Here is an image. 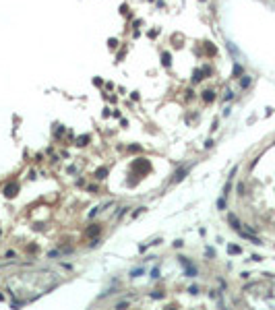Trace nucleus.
I'll return each instance as SVG.
<instances>
[{
  "label": "nucleus",
  "instance_id": "13",
  "mask_svg": "<svg viewBox=\"0 0 275 310\" xmlns=\"http://www.w3.org/2000/svg\"><path fill=\"white\" fill-rule=\"evenodd\" d=\"M151 277H153V279L159 277V269H153V271H151Z\"/></svg>",
  "mask_w": 275,
  "mask_h": 310
},
{
  "label": "nucleus",
  "instance_id": "2",
  "mask_svg": "<svg viewBox=\"0 0 275 310\" xmlns=\"http://www.w3.org/2000/svg\"><path fill=\"white\" fill-rule=\"evenodd\" d=\"M17 190H19V186H17V184H8V186L4 188V194H6L8 199H12V196L17 194Z\"/></svg>",
  "mask_w": 275,
  "mask_h": 310
},
{
  "label": "nucleus",
  "instance_id": "5",
  "mask_svg": "<svg viewBox=\"0 0 275 310\" xmlns=\"http://www.w3.org/2000/svg\"><path fill=\"white\" fill-rule=\"evenodd\" d=\"M161 62H164L166 66H170V54H168V52H164V54H161Z\"/></svg>",
  "mask_w": 275,
  "mask_h": 310
},
{
  "label": "nucleus",
  "instance_id": "7",
  "mask_svg": "<svg viewBox=\"0 0 275 310\" xmlns=\"http://www.w3.org/2000/svg\"><path fill=\"white\" fill-rule=\"evenodd\" d=\"M240 85H242V87H248V85H250V77H244V79L240 81Z\"/></svg>",
  "mask_w": 275,
  "mask_h": 310
},
{
  "label": "nucleus",
  "instance_id": "9",
  "mask_svg": "<svg viewBox=\"0 0 275 310\" xmlns=\"http://www.w3.org/2000/svg\"><path fill=\"white\" fill-rule=\"evenodd\" d=\"M97 178H106V168H101V170L97 172Z\"/></svg>",
  "mask_w": 275,
  "mask_h": 310
},
{
  "label": "nucleus",
  "instance_id": "4",
  "mask_svg": "<svg viewBox=\"0 0 275 310\" xmlns=\"http://www.w3.org/2000/svg\"><path fill=\"white\" fill-rule=\"evenodd\" d=\"M184 174H186V168H182V170H178V172H176V178H174V182H178V180H182V178H184Z\"/></svg>",
  "mask_w": 275,
  "mask_h": 310
},
{
  "label": "nucleus",
  "instance_id": "6",
  "mask_svg": "<svg viewBox=\"0 0 275 310\" xmlns=\"http://www.w3.org/2000/svg\"><path fill=\"white\" fill-rule=\"evenodd\" d=\"M213 97H215V95H213V91H205V93H203V99H205V101H211Z\"/></svg>",
  "mask_w": 275,
  "mask_h": 310
},
{
  "label": "nucleus",
  "instance_id": "11",
  "mask_svg": "<svg viewBox=\"0 0 275 310\" xmlns=\"http://www.w3.org/2000/svg\"><path fill=\"white\" fill-rule=\"evenodd\" d=\"M217 207H219V209H224V207H226V201H224V199H219V201H217Z\"/></svg>",
  "mask_w": 275,
  "mask_h": 310
},
{
  "label": "nucleus",
  "instance_id": "16",
  "mask_svg": "<svg viewBox=\"0 0 275 310\" xmlns=\"http://www.w3.org/2000/svg\"><path fill=\"white\" fill-rule=\"evenodd\" d=\"M118 45V40H110V48H116Z\"/></svg>",
  "mask_w": 275,
  "mask_h": 310
},
{
  "label": "nucleus",
  "instance_id": "1",
  "mask_svg": "<svg viewBox=\"0 0 275 310\" xmlns=\"http://www.w3.org/2000/svg\"><path fill=\"white\" fill-rule=\"evenodd\" d=\"M97 234H99V225H97V223H93V225H89V227L85 229V236H87V238H93V236H97Z\"/></svg>",
  "mask_w": 275,
  "mask_h": 310
},
{
  "label": "nucleus",
  "instance_id": "15",
  "mask_svg": "<svg viewBox=\"0 0 275 310\" xmlns=\"http://www.w3.org/2000/svg\"><path fill=\"white\" fill-rule=\"evenodd\" d=\"M234 75H242V68L240 66H234Z\"/></svg>",
  "mask_w": 275,
  "mask_h": 310
},
{
  "label": "nucleus",
  "instance_id": "3",
  "mask_svg": "<svg viewBox=\"0 0 275 310\" xmlns=\"http://www.w3.org/2000/svg\"><path fill=\"white\" fill-rule=\"evenodd\" d=\"M184 269H186V275H188V277H194V275H197V269L192 265H186Z\"/></svg>",
  "mask_w": 275,
  "mask_h": 310
},
{
  "label": "nucleus",
  "instance_id": "10",
  "mask_svg": "<svg viewBox=\"0 0 275 310\" xmlns=\"http://www.w3.org/2000/svg\"><path fill=\"white\" fill-rule=\"evenodd\" d=\"M87 141H89V136H83V139H79V145H87Z\"/></svg>",
  "mask_w": 275,
  "mask_h": 310
},
{
  "label": "nucleus",
  "instance_id": "12",
  "mask_svg": "<svg viewBox=\"0 0 275 310\" xmlns=\"http://www.w3.org/2000/svg\"><path fill=\"white\" fill-rule=\"evenodd\" d=\"M230 252H234V254H238V252H240V248H238V246H230Z\"/></svg>",
  "mask_w": 275,
  "mask_h": 310
},
{
  "label": "nucleus",
  "instance_id": "8",
  "mask_svg": "<svg viewBox=\"0 0 275 310\" xmlns=\"http://www.w3.org/2000/svg\"><path fill=\"white\" fill-rule=\"evenodd\" d=\"M203 77H201V70H194V77H192V81H201Z\"/></svg>",
  "mask_w": 275,
  "mask_h": 310
},
{
  "label": "nucleus",
  "instance_id": "14",
  "mask_svg": "<svg viewBox=\"0 0 275 310\" xmlns=\"http://www.w3.org/2000/svg\"><path fill=\"white\" fill-rule=\"evenodd\" d=\"M141 273H143V271H141V269H135V271H133V273H131V275H133V277H139V275H141Z\"/></svg>",
  "mask_w": 275,
  "mask_h": 310
}]
</instances>
